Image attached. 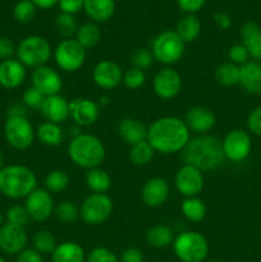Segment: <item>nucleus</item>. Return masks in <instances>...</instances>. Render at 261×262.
<instances>
[{"label": "nucleus", "mask_w": 261, "mask_h": 262, "mask_svg": "<svg viewBox=\"0 0 261 262\" xmlns=\"http://www.w3.org/2000/svg\"><path fill=\"white\" fill-rule=\"evenodd\" d=\"M191 140V132L183 119L174 115L158 118L147 127V141L154 151L161 155H173L184 150Z\"/></svg>", "instance_id": "obj_1"}, {"label": "nucleus", "mask_w": 261, "mask_h": 262, "mask_svg": "<svg viewBox=\"0 0 261 262\" xmlns=\"http://www.w3.org/2000/svg\"><path fill=\"white\" fill-rule=\"evenodd\" d=\"M181 154L184 164L199 169L202 173L215 170L225 161L222 141L211 135L191 137Z\"/></svg>", "instance_id": "obj_2"}, {"label": "nucleus", "mask_w": 261, "mask_h": 262, "mask_svg": "<svg viewBox=\"0 0 261 262\" xmlns=\"http://www.w3.org/2000/svg\"><path fill=\"white\" fill-rule=\"evenodd\" d=\"M68 156L74 165L84 170H90L100 168L104 163L106 158V148L97 136L91 133H79L69 141Z\"/></svg>", "instance_id": "obj_3"}, {"label": "nucleus", "mask_w": 261, "mask_h": 262, "mask_svg": "<svg viewBox=\"0 0 261 262\" xmlns=\"http://www.w3.org/2000/svg\"><path fill=\"white\" fill-rule=\"evenodd\" d=\"M36 188L37 177L28 166L13 164L0 169V193L7 199H26Z\"/></svg>", "instance_id": "obj_4"}, {"label": "nucleus", "mask_w": 261, "mask_h": 262, "mask_svg": "<svg viewBox=\"0 0 261 262\" xmlns=\"http://www.w3.org/2000/svg\"><path fill=\"white\" fill-rule=\"evenodd\" d=\"M15 56V59L19 60L26 68L36 69L38 67L48 66V61L53 56V49L45 37L31 35L19 41Z\"/></svg>", "instance_id": "obj_5"}, {"label": "nucleus", "mask_w": 261, "mask_h": 262, "mask_svg": "<svg viewBox=\"0 0 261 262\" xmlns=\"http://www.w3.org/2000/svg\"><path fill=\"white\" fill-rule=\"evenodd\" d=\"M171 246L174 255L181 262H204L209 255V242L196 230L179 233Z\"/></svg>", "instance_id": "obj_6"}, {"label": "nucleus", "mask_w": 261, "mask_h": 262, "mask_svg": "<svg viewBox=\"0 0 261 262\" xmlns=\"http://www.w3.org/2000/svg\"><path fill=\"white\" fill-rule=\"evenodd\" d=\"M150 50L155 61L164 67H173L183 58L186 43L179 38L176 31L165 30L154 37Z\"/></svg>", "instance_id": "obj_7"}, {"label": "nucleus", "mask_w": 261, "mask_h": 262, "mask_svg": "<svg viewBox=\"0 0 261 262\" xmlns=\"http://www.w3.org/2000/svg\"><path fill=\"white\" fill-rule=\"evenodd\" d=\"M53 58L59 69L74 73L86 63L87 50L74 38H64L53 50Z\"/></svg>", "instance_id": "obj_8"}, {"label": "nucleus", "mask_w": 261, "mask_h": 262, "mask_svg": "<svg viewBox=\"0 0 261 262\" xmlns=\"http://www.w3.org/2000/svg\"><path fill=\"white\" fill-rule=\"evenodd\" d=\"M4 137L10 147L23 151L32 146L36 130L27 117H10L4 123Z\"/></svg>", "instance_id": "obj_9"}, {"label": "nucleus", "mask_w": 261, "mask_h": 262, "mask_svg": "<svg viewBox=\"0 0 261 262\" xmlns=\"http://www.w3.org/2000/svg\"><path fill=\"white\" fill-rule=\"evenodd\" d=\"M113 214V200L106 193H91L82 201L79 217L87 225H100Z\"/></svg>", "instance_id": "obj_10"}, {"label": "nucleus", "mask_w": 261, "mask_h": 262, "mask_svg": "<svg viewBox=\"0 0 261 262\" xmlns=\"http://www.w3.org/2000/svg\"><path fill=\"white\" fill-rule=\"evenodd\" d=\"M222 147L225 160L241 163L250 156L252 150V138L247 130L234 128L224 136L222 140Z\"/></svg>", "instance_id": "obj_11"}, {"label": "nucleus", "mask_w": 261, "mask_h": 262, "mask_svg": "<svg viewBox=\"0 0 261 262\" xmlns=\"http://www.w3.org/2000/svg\"><path fill=\"white\" fill-rule=\"evenodd\" d=\"M182 76L173 67H164L159 69L153 78V90L154 94L161 100L176 99L182 90Z\"/></svg>", "instance_id": "obj_12"}, {"label": "nucleus", "mask_w": 261, "mask_h": 262, "mask_svg": "<svg viewBox=\"0 0 261 262\" xmlns=\"http://www.w3.org/2000/svg\"><path fill=\"white\" fill-rule=\"evenodd\" d=\"M205 186L204 173L191 165L183 164L174 176V187L184 199L199 197Z\"/></svg>", "instance_id": "obj_13"}, {"label": "nucleus", "mask_w": 261, "mask_h": 262, "mask_svg": "<svg viewBox=\"0 0 261 262\" xmlns=\"http://www.w3.org/2000/svg\"><path fill=\"white\" fill-rule=\"evenodd\" d=\"M23 206L27 210L31 220L42 223L54 215L55 202L50 192L45 188H36L32 193L26 197Z\"/></svg>", "instance_id": "obj_14"}, {"label": "nucleus", "mask_w": 261, "mask_h": 262, "mask_svg": "<svg viewBox=\"0 0 261 262\" xmlns=\"http://www.w3.org/2000/svg\"><path fill=\"white\" fill-rule=\"evenodd\" d=\"M31 86L41 92L44 96H51V95L60 94L63 89V78L56 69L49 66L38 67L33 69L31 74Z\"/></svg>", "instance_id": "obj_15"}, {"label": "nucleus", "mask_w": 261, "mask_h": 262, "mask_svg": "<svg viewBox=\"0 0 261 262\" xmlns=\"http://www.w3.org/2000/svg\"><path fill=\"white\" fill-rule=\"evenodd\" d=\"M100 106L96 101L86 97H77L69 101V118L77 127H90L97 122Z\"/></svg>", "instance_id": "obj_16"}, {"label": "nucleus", "mask_w": 261, "mask_h": 262, "mask_svg": "<svg viewBox=\"0 0 261 262\" xmlns=\"http://www.w3.org/2000/svg\"><path fill=\"white\" fill-rule=\"evenodd\" d=\"M184 123L191 135H209L216 125V115L206 106H193L187 110L184 115Z\"/></svg>", "instance_id": "obj_17"}, {"label": "nucleus", "mask_w": 261, "mask_h": 262, "mask_svg": "<svg viewBox=\"0 0 261 262\" xmlns=\"http://www.w3.org/2000/svg\"><path fill=\"white\" fill-rule=\"evenodd\" d=\"M92 81L101 90H114L123 83V71L118 63L113 60L99 61L92 69Z\"/></svg>", "instance_id": "obj_18"}, {"label": "nucleus", "mask_w": 261, "mask_h": 262, "mask_svg": "<svg viewBox=\"0 0 261 262\" xmlns=\"http://www.w3.org/2000/svg\"><path fill=\"white\" fill-rule=\"evenodd\" d=\"M27 233L25 228L5 223L0 228V251L5 255H15L27 248Z\"/></svg>", "instance_id": "obj_19"}, {"label": "nucleus", "mask_w": 261, "mask_h": 262, "mask_svg": "<svg viewBox=\"0 0 261 262\" xmlns=\"http://www.w3.org/2000/svg\"><path fill=\"white\" fill-rule=\"evenodd\" d=\"M170 194L168 181L161 177H154L146 181L141 191V199L148 207H159L166 202Z\"/></svg>", "instance_id": "obj_20"}, {"label": "nucleus", "mask_w": 261, "mask_h": 262, "mask_svg": "<svg viewBox=\"0 0 261 262\" xmlns=\"http://www.w3.org/2000/svg\"><path fill=\"white\" fill-rule=\"evenodd\" d=\"M40 112L46 122L61 124L69 118V101L60 94L46 96Z\"/></svg>", "instance_id": "obj_21"}, {"label": "nucleus", "mask_w": 261, "mask_h": 262, "mask_svg": "<svg viewBox=\"0 0 261 262\" xmlns=\"http://www.w3.org/2000/svg\"><path fill=\"white\" fill-rule=\"evenodd\" d=\"M26 67L17 59L0 61V86L7 90H14L26 81Z\"/></svg>", "instance_id": "obj_22"}, {"label": "nucleus", "mask_w": 261, "mask_h": 262, "mask_svg": "<svg viewBox=\"0 0 261 262\" xmlns=\"http://www.w3.org/2000/svg\"><path fill=\"white\" fill-rule=\"evenodd\" d=\"M241 43L247 49L252 60H261V26L253 20H247L240 28Z\"/></svg>", "instance_id": "obj_23"}, {"label": "nucleus", "mask_w": 261, "mask_h": 262, "mask_svg": "<svg viewBox=\"0 0 261 262\" xmlns=\"http://www.w3.org/2000/svg\"><path fill=\"white\" fill-rule=\"evenodd\" d=\"M240 84L248 94H261V63L248 60L240 67Z\"/></svg>", "instance_id": "obj_24"}, {"label": "nucleus", "mask_w": 261, "mask_h": 262, "mask_svg": "<svg viewBox=\"0 0 261 262\" xmlns=\"http://www.w3.org/2000/svg\"><path fill=\"white\" fill-rule=\"evenodd\" d=\"M118 133L127 145L133 146L147 138V127L135 118H124L118 124Z\"/></svg>", "instance_id": "obj_25"}, {"label": "nucleus", "mask_w": 261, "mask_h": 262, "mask_svg": "<svg viewBox=\"0 0 261 262\" xmlns=\"http://www.w3.org/2000/svg\"><path fill=\"white\" fill-rule=\"evenodd\" d=\"M83 10L91 22L105 23L114 15L115 0H84Z\"/></svg>", "instance_id": "obj_26"}, {"label": "nucleus", "mask_w": 261, "mask_h": 262, "mask_svg": "<svg viewBox=\"0 0 261 262\" xmlns=\"http://www.w3.org/2000/svg\"><path fill=\"white\" fill-rule=\"evenodd\" d=\"M87 253L83 247L74 241L58 243L51 253V262H86Z\"/></svg>", "instance_id": "obj_27"}, {"label": "nucleus", "mask_w": 261, "mask_h": 262, "mask_svg": "<svg viewBox=\"0 0 261 262\" xmlns=\"http://www.w3.org/2000/svg\"><path fill=\"white\" fill-rule=\"evenodd\" d=\"M202 26L199 18L194 14H186L178 20L174 31L184 43H189L199 38Z\"/></svg>", "instance_id": "obj_28"}, {"label": "nucleus", "mask_w": 261, "mask_h": 262, "mask_svg": "<svg viewBox=\"0 0 261 262\" xmlns=\"http://www.w3.org/2000/svg\"><path fill=\"white\" fill-rule=\"evenodd\" d=\"M36 138L48 147L60 146L64 141V130L60 124L51 122H44L36 129Z\"/></svg>", "instance_id": "obj_29"}, {"label": "nucleus", "mask_w": 261, "mask_h": 262, "mask_svg": "<svg viewBox=\"0 0 261 262\" xmlns=\"http://www.w3.org/2000/svg\"><path fill=\"white\" fill-rule=\"evenodd\" d=\"M174 235L173 229L165 224H156L154 227L148 228L146 232V242L148 246L154 248H166L174 242Z\"/></svg>", "instance_id": "obj_30"}, {"label": "nucleus", "mask_w": 261, "mask_h": 262, "mask_svg": "<svg viewBox=\"0 0 261 262\" xmlns=\"http://www.w3.org/2000/svg\"><path fill=\"white\" fill-rule=\"evenodd\" d=\"M74 40L79 45L83 46L86 50L94 49L100 42V40H101V30H100L97 23L91 22V20L90 22H84L77 28Z\"/></svg>", "instance_id": "obj_31"}, {"label": "nucleus", "mask_w": 261, "mask_h": 262, "mask_svg": "<svg viewBox=\"0 0 261 262\" xmlns=\"http://www.w3.org/2000/svg\"><path fill=\"white\" fill-rule=\"evenodd\" d=\"M84 183L92 193H106L112 188V178L101 168H94L86 170Z\"/></svg>", "instance_id": "obj_32"}, {"label": "nucleus", "mask_w": 261, "mask_h": 262, "mask_svg": "<svg viewBox=\"0 0 261 262\" xmlns=\"http://www.w3.org/2000/svg\"><path fill=\"white\" fill-rule=\"evenodd\" d=\"M181 212L188 222L200 223L206 216V206L199 197H187L182 201Z\"/></svg>", "instance_id": "obj_33"}, {"label": "nucleus", "mask_w": 261, "mask_h": 262, "mask_svg": "<svg viewBox=\"0 0 261 262\" xmlns=\"http://www.w3.org/2000/svg\"><path fill=\"white\" fill-rule=\"evenodd\" d=\"M215 79L223 87H233L240 83V67L230 61L219 64L215 69Z\"/></svg>", "instance_id": "obj_34"}, {"label": "nucleus", "mask_w": 261, "mask_h": 262, "mask_svg": "<svg viewBox=\"0 0 261 262\" xmlns=\"http://www.w3.org/2000/svg\"><path fill=\"white\" fill-rule=\"evenodd\" d=\"M155 151L151 147L147 141H142L136 145L130 146L129 148V160L136 166H145L153 161L155 156Z\"/></svg>", "instance_id": "obj_35"}, {"label": "nucleus", "mask_w": 261, "mask_h": 262, "mask_svg": "<svg viewBox=\"0 0 261 262\" xmlns=\"http://www.w3.org/2000/svg\"><path fill=\"white\" fill-rule=\"evenodd\" d=\"M69 176L64 170H56L50 171L48 176L44 179V188L48 192L53 193H60V192L66 191L69 186Z\"/></svg>", "instance_id": "obj_36"}, {"label": "nucleus", "mask_w": 261, "mask_h": 262, "mask_svg": "<svg viewBox=\"0 0 261 262\" xmlns=\"http://www.w3.org/2000/svg\"><path fill=\"white\" fill-rule=\"evenodd\" d=\"M56 246H58V242H56L55 235L49 230H38L32 238V248L41 255H49V253L51 255Z\"/></svg>", "instance_id": "obj_37"}, {"label": "nucleus", "mask_w": 261, "mask_h": 262, "mask_svg": "<svg viewBox=\"0 0 261 262\" xmlns=\"http://www.w3.org/2000/svg\"><path fill=\"white\" fill-rule=\"evenodd\" d=\"M54 27H55L56 32L64 38H74V35L78 28V23H77L76 17L73 14H68V13L60 12L55 17L54 20Z\"/></svg>", "instance_id": "obj_38"}, {"label": "nucleus", "mask_w": 261, "mask_h": 262, "mask_svg": "<svg viewBox=\"0 0 261 262\" xmlns=\"http://www.w3.org/2000/svg\"><path fill=\"white\" fill-rule=\"evenodd\" d=\"M54 216L59 222L71 224V223H74L79 217V207L73 201L64 200V201H60L58 205H55Z\"/></svg>", "instance_id": "obj_39"}, {"label": "nucleus", "mask_w": 261, "mask_h": 262, "mask_svg": "<svg viewBox=\"0 0 261 262\" xmlns=\"http://www.w3.org/2000/svg\"><path fill=\"white\" fill-rule=\"evenodd\" d=\"M36 5L31 0H19L13 8V17L18 23H30L36 15Z\"/></svg>", "instance_id": "obj_40"}, {"label": "nucleus", "mask_w": 261, "mask_h": 262, "mask_svg": "<svg viewBox=\"0 0 261 262\" xmlns=\"http://www.w3.org/2000/svg\"><path fill=\"white\" fill-rule=\"evenodd\" d=\"M5 220L8 224L19 228H26L30 223V215L23 205H13L5 212Z\"/></svg>", "instance_id": "obj_41"}, {"label": "nucleus", "mask_w": 261, "mask_h": 262, "mask_svg": "<svg viewBox=\"0 0 261 262\" xmlns=\"http://www.w3.org/2000/svg\"><path fill=\"white\" fill-rule=\"evenodd\" d=\"M155 59H154L153 53L148 48H138L130 55V63H132L133 68L141 69V71H147L151 66L154 64Z\"/></svg>", "instance_id": "obj_42"}, {"label": "nucleus", "mask_w": 261, "mask_h": 262, "mask_svg": "<svg viewBox=\"0 0 261 262\" xmlns=\"http://www.w3.org/2000/svg\"><path fill=\"white\" fill-rule=\"evenodd\" d=\"M146 73L137 68H128L123 72V84L129 90H138L145 86L146 83Z\"/></svg>", "instance_id": "obj_43"}, {"label": "nucleus", "mask_w": 261, "mask_h": 262, "mask_svg": "<svg viewBox=\"0 0 261 262\" xmlns=\"http://www.w3.org/2000/svg\"><path fill=\"white\" fill-rule=\"evenodd\" d=\"M44 96L38 90H36L33 86L27 87V89L23 91L22 94V104L25 105L27 109H32V110H40L41 105H42Z\"/></svg>", "instance_id": "obj_44"}, {"label": "nucleus", "mask_w": 261, "mask_h": 262, "mask_svg": "<svg viewBox=\"0 0 261 262\" xmlns=\"http://www.w3.org/2000/svg\"><path fill=\"white\" fill-rule=\"evenodd\" d=\"M86 262H120L119 257L106 247H95L87 253Z\"/></svg>", "instance_id": "obj_45"}, {"label": "nucleus", "mask_w": 261, "mask_h": 262, "mask_svg": "<svg viewBox=\"0 0 261 262\" xmlns=\"http://www.w3.org/2000/svg\"><path fill=\"white\" fill-rule=\"evenodd\" d=\"M228 59H229L230 63L241 67L247 63L250 55H248L247 49L242 43H235V45L230 46L229 50H228Z\"/></svg>", "instance_id": "obj_46"}, {"label": "nucleus", "mask_w": 261, "mask_h": 262, "mask_svg": "<svg viewBox=\"0 0 261 262\" xmlns=\"http://www.w3.org/2000/svg\"><path fill=\"white\" fill-rule=\"evenodd\" d=\"M246 124H247V132L250 135L261 137V105L251 110Z\"/></svg>", "instance_id": "obj_47"}, {"label": "nucleus", "mask_w": 261, "mask_h": 262, "mask_svg": "<svg viewBox=\"0 0 261 262\" xmlns=\"http://www.w3.org/2000/svg\"><path fill=\"white\" fill-rule=\"evenodd\" d=\"M17 51V45L9 37H0V61L13 59Z\"/></svg>", "instance_id": "obj_48"}, {"label": "nucleus", "mask_w": 261, "mask_h": 262, "mask_svg": "<svg viewBox=\"0 0 261 262\" xmlns=\"http://www.w3.org/2000/svg\"><path fill=\"white\" fill-rule=\"evenodd\" d=\"M177 4L186 14H194L204 8L206 0H177Z\"/></svg>", "instance_id": "obj_49"}, {"label": "nucleus", "mask_w": 261, "mask_h": 262, "mask_svg": "<svg viewBox=\"0 0 261 262\" xmlns=\"http://www.w3.org/2000/svg\"><path fill=\"white\" fill-rule=\"evenodd\" d=\"M58 5L60 12L74 15L83 9L84 0H59Z\"/></svg>", "instance_id": "obj_50"}, {"label": "nucleus", "mask_w": 261, "mask_h": 262, "mask_svg": "<svg viewBox=\"0 0 261 262\" xmlns=\"http://www.w3.org/2000/svg\"><path fill=\"white\" fill-rule=\"evenodd\" d=\"M120 262H143L145 256L143 252L137 247H128L122 252L119 257Z\"/></svg>", "instance_id": "obj_51"}, {"label": "nucleus", "mask_w": 261, "mask_h": 262, "mask_svg": "<svg viewBox=\"0 0 261 262\" xmlns=\"http://www.w3.org/2000/svg\"><path fill=\"white\" fill-rule=\"evenodd\" d=\"M15 262H44L42 255L33 248H25L15 258Z\"/></svg>", "instance_id": "obj_52"}, {"label": "nucleus", "mask_w": 261, "mask_h": 262, "mask_svg": "<svg viewBox=\"0 0 261 262\" xmlns=\"http://www.w3.org/2000/svg\"><path fill=\"white\" fill-rule=\"evenodd\" d=\"M215 25L220 28V30H228L232 26V18H230L229 14L224 12H216L212 17Z\"/></svg>", "instance_id": "obj_53"}, {"label": "nucleus", "mask_w": 261, "mask_h": 262, "mask_svg": "<svg viewBox=\"0 0 261 262\" xmlns=\"http://www.w3.org/2000/svg\"><path fill=\"white\" fill-rule=\"evenodd\" d=\"M10 117H27V107L22 102L10 105L7 110V118Z\"/></svg>", "instance_id": "obj_54"}, {"label": "nucleus", "mask_w": 261, "mask_h": 262, "mask_svg": "<svg viewBox=\"0 0 261 262\" xmlns=\"http://www.w3.org/2000/svg\"><path fill=\"white\" fill-rule=\"evenodd\" d=\"M38 9H50L58 5L59 0H31Z\"/></svg>", "instance_id": "obj_55"}, {"label": "nucleus", "mask_w": 261, "mask_h": 262, "mask_svg": "<svg viewBox=\"0 0 261 262\" xmlns=\"http://www.w3.org/2000/svg\"><path fill=\"white\" fill-rule=\"evenodd\" d=\"M97 105H99L100 107H105L107 106V105H110V96H107V95H101V96L99 97Z\"/></svg>", "instance_id": "obj_56"}, {"label": "nucleus", "mask_w": 261, "mask_h": 262, "mask_svg": "<svg viewBox=\"0 0 261 262\" xmlns=\"http://www.w3.org/2000/svg\"><path fill=\"white\" fill-rule=\"evenodd\" d=\"M5 224V216L3 215V212H0V228Z\"/></svg>", "instance_id": "obj_57"}, {"label": "nucleus", "mask_w": 261, "mask_h": 262, "mask_svg": "<svg viewBox=\"0 0 261 262\" xmlns=\"http://www.w3.org/2000/svg\"><path fill=\"white\" fill-rule=\"evenodd\" d=\"M3 168V155H2V152H0V169Z\"/></svg>", "instance_id": "obj_58"}, {"label": "nucleus", "mask_w": 261, "mask_h": 262, "mask_svg": "<svg viewBox=\"0 0 261 262\" xmlns=\"http://www.w3.org/2000/svg\"><path fill=\"white\" fill-rule=\"evenodd\" d=\"M0 262H5V260L2 257V256H0Z\"/></svg>", "instance_id": "obj_59"}, {"label": "nucleus", "mask_w": 261, "mask_h": 262, "mask_svg": "<svg viewBox=\"0 0 261 262\" xmlns=\"http://www.w3.org/2000/svg\"><path fill=\"white\" fill-rule=\"evenodd\" d=\"M210 262H220V261H210Z\"/></svg>", "instance_id": "obj_60"}]
</instances>
